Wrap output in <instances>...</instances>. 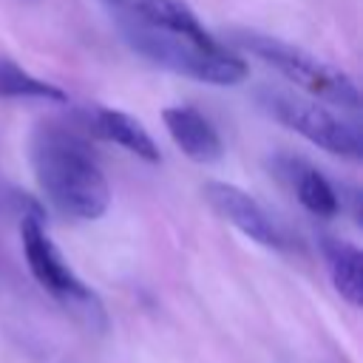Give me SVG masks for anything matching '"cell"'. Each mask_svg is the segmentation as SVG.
I'll return each mask as SVG.
<instances>
[{"label": "cell", "instance_id": "52a82bcc", "mask_svg": "<svg viewBox=\"0 0 363 363\" xmlns=\"http://www.w3.org/2000/svg\"><path fill=\"white\" fill-rule=\"evenodd\" d=\"M79 119L85 125L88 133L99 136V139H108L113 145H119L122 150L133 153L136 159L147 162V164H156L162 159L150 130L130 113L119 111V108H108V105H91L85 111H79Z\"/></svg>", "mask_w": 363, "mask_h": 363}, {"label": "cell", "instance_id": "7c38bea8", "mask_svg": "<svg viewBox=\"0 0 363 363\" xmlns=\"http://www.w3.org/2000/svg\"><path fill=\"white\" fill-rule=\"evenodd\" d=\"M99 3H108V6H113V9H122L128 0H99Z\"/></svg>", "mask_w": 363, "mask_h": 363}, {"label": "cell", "instance_id": "30bf717a", "mask_svg": "<svg viewBox=\"0 0 363 363\" xmlns=\"http://www.w3.org/2000/svg\"><path fill=\"white\" fill-rule=\"evenodd\" d=\"M289 167H292V190H295L298 201L312 216L332 218L340 213V199H337L332 182L318 167L303 164V162H289Z\"/></svg>", "mask_w": 363, "mask_h": 363}, {"label": "cell", "instance_id": "7a4b0ae2", "mask_svg": "<svg viewBox=\"0 0 363 363\" xmlns=\"http://www.w3.org/2000/svg\"><path fill=\"white\" fill-rule=\"evenodd\" d=\"M116 11H119V31L128 40V45L145 60L173 74L207 85H241L250 77L247 62L227 45L216 43L201 23L187 28H164V26H150L125 9Z\"/></svg>", "mask_w": 363, "mask_h": 363}, {"label": "cell", "instance_id": "3957f363", "mask_svg": "<svg viewBox=\"0 0 363 363\" xmlns=\"http://www.w3.org/2000/svg\"><path fill=\"white\" fill-rule=\"evenodd\" d=\"M20 244H23V255H26V264H28V272L34 275V281L85 329L105 332L108 329V312H105L102 301L65 264L62 252L57 250V244L48 238V233L43 227L40 207H28L23 213Z\"/></svg>", "mask_w": 363, "mask_h": 363}, {"label": "cell", "instance_id": "6da1fadb", "mask_svg": "<svg viewBox=\"0 0 363 363\" xmlns=\"http://www.w3.org/2000/svg\"><path fill=\"white\" fill-rule=\"evenodd\" d=\"M31 170L45 199L71 218L96 221L111 207L108 179L91 145L62 122H40L28 142Z\"/></svg>", "mask_w": 363, "mask_h": 363}, {"label": "cell", "instance_id": "9c48e42d", "mask_svg": "<svg viewBox=\"0 0 363 363\" xmlns=\"http://www.w3.org/2000/svg\"><path fill=\"white\" fill-rule=\"evenodd\" d=\"M320 252L337 295L352 306H360L363 303V252L352 241L332 238V235L320 238Z\"/></svg>", "mask_w": 363, "mask_h": 363}, {"label": "cell", "instance_id": "5b68a950", "mask_svg": "<svg viewBox=\"0 0 363 363\" xmlns=\"http://www.w3.org/2000/svg\"><path fill=\"white\" fill-rule=\"evenodd\" d=\"M258 102L275 122L301 133L306 142L318 145L320 150L349 162H357L363 156V133L346 116L278 88H264L258 94Z\"/></svg>", "mask_w": 363, "mask_h": 363}, {"label": "cell", "instance_id": "8fae6325", "mask_svg": "<svg viewBox=\"0 0 363 363\" xmlns=\"http://www.w3.org/2000/svg\"><path fill=\"white\" fill-rule=\"evenodd\" d=\"M0 99H40V102H68V94L17 65L9 57H0Z\"/></svg>", "mask_w": 363, "mask_h": 363}, {"label": "cell", "instance_id": "277c9868", "mask_svg": "<svg viewBox=\"0 0 363 363\" xmlns=\"http://www.w3.org/2000/svg\"><path fill=\"white\" fill-rule=\"evenodd\" d=\"M235 40L250 54H255L258 60L272 65L292 85H298L301 91H306L323 102L349 108V111L360 108V91H357L354 79L349 74H343L340 68H335V65L312 57L309 51H303L292 43H284L278 37H267V34H255V31H238Z\"/></svg>", "mask_w": 363, "mask_h": 363}, {"label": "cell", "instance_id": "ba28073f", "mask_svg": "<svg viewBox=\"0 0 363 363\" xmlns=\"http://www.w3.org/2000/svg\"><path fill=\"white\" fill-rule=\"evenodd\" d=\"M162 122L176 147L193 162H216L224 153L216 125L190 105H170L162 111Z\"/></svg>", "mask_w": 363, "mask_h": 363}, {"label": "cell", "instance_id": "8992f818", "mask_svg": "<svg viewBox=\"0 0 363 363\" xmlns=\"http://www.w3.org/2000/svg\"><path fill=\"white\" fill-rule=\"evenodd\" d=\"M204 199L210 201V207L230 221L238 233H244L247 238H252L255 244L267 247V250H284L286 238L281 233V227L269 218V213L241 187L227 184V182H207L204 184Z\"/></svg>", "mask_w": 363, "mask_h": 363}]
</instances>
